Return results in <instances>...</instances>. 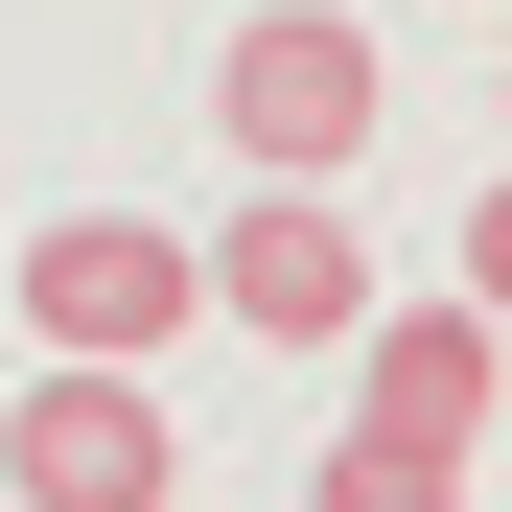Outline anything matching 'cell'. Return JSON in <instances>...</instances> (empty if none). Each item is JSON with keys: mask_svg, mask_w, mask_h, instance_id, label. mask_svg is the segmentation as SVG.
I'll list each match as a JSON object with an SVG mask.
<instances>
[{"mask_svg": "<svg viewBox=\"0 0 512 512\" xmlns=\"http://www.w3.org/2000/svg\"><path fill=\"white\" fill-rule=\"evenodd\" d=\"M187 233H140V210H47L24 233V373H163L187 350Z\"/></svg>", "mask_w": 512, "mask_h": 512, "instance_id": "cell-1", "label": "cell"}, {"mask_svg": "<svg viewBox=\"0 0 512 512\" xmlns=\"http://www.w3.org/2000/svg\"><path fill=\"white\" fill-rule=\"evenodd\" d=\"M210 117H233V163H280V187H326L373 117H396V70H373V24H326V0H256V24L210 47Z\"/></svg>", "mask_w": 512, "mask_h": 512, "instance_id": "cell-2", "label": "cell"}, {"mask_svg": "<svg viewBox=\"0 0 512 512\" xmlns=\"http://www.w3.org/2000/svg\"><path fill=\"white\" fill-rule=\"evenodd\" d=\"M0 489L24 512H163L187 489V419H163L140 373H24L0 396Z\"/></svg>", "mask_w": 512, "mask_h": 512, "instance_id": "cell-3", "label": "cell"}, {"mask_svg": "<svg viewBox=\"0 0 512 512\" xmlns=\"http://www.w3.org/2000/svg\"><path fill=\"white\" fill-rule=\"evenodd\" d=\"M187 303H233L256 350H350L373 326V233L350 210H233V233H187Z\"/></svg>", "mask_w": 512, "mask_h": 512, "instance_id": "cell-4", "label": "cell"}, {"mask_svg": "<svg viewBox=\"0 0 512 512\" xmlns=\"http://www.w3.org/2000/svg\"><path fill=\"white\" fill-rule=\"evenodd\" d=\"M489 396H512L489 303H373V326H350V443H419V466H466V443H489Z\"/></svg>", "mask_w": 512, "mask_h": 512, "instance_id": "cell-5", "label": "cell"}, {"mask_svg": "<svg viewBox=\"0 0 512 512\" xmlns=\"http://www.w3.org/2000/svg\"><path fill=\"white\" fill-rule=\"evenodd\" d=\"M303 512H466V466H419V443H326Z\"/></svg>", "mask_w": 512, "mask_h": 512, "instance_id": "cell-6", "label": "cell"}]
</instances>
